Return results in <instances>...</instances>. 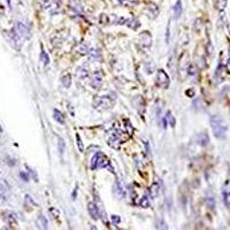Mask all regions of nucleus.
Masks as SVG:
<instances>
[{
    "instance_id": "obj_1",
    "label": "nucleus",
    "mask_w": 230,
    "mask_h": 230,
    "mask_svg": "<svg viewBox=\"0 0 230 230\" xmlns=\"http://www.w3.org/2000/svg\"><path fill=\"white\" fill-rule=\"evenodd\" d=\"M211 127H212L214 136H215L216 138L226 137L227 130H228V125H227L224 120H223L220 115H213V116L211 117Z\"/></svg>"
},
{
    "instance_id": "obj_2",
    "label": "nucleus",
    "mask_w": 230,
    "mask_h": 230,
    "mask_svg": "<svg viewBox=\"0 0 230 230\" xmlns=\"http://www.w3.org/2000/svg\"><path fill=\"white\" fill-rule=\"evenodd\" d=\"M110 168V159L107 158L104 153L98 152L95 154V156L91 160V169H103V168Z\"/></svg>"
},
{
    "instance_id": "obj_3",
    "label": "nucleus",
    "mask_w": 230,
    "mask_h": 230,
    "mask_svg": "<svg viewBox=\"0 0 230 230\" xmlns=\"http://www.w3.org/2000/svg\"><path fill=\"white\" fill-rule=\"evenodd\" d=\"M114 103V98H110L107 96H99L93 99V107L97 110H106L110 108Z\"/></svg>"
},
{
    "instance_id": "obj_4",
    "label": "nucleus",
    "mask_w": 230,
    "mask_h": 230,
    "mask_svg": "<svg viewBox=\"0 0 230 230\" xmlns=\"http://www.w3.org/2000/svg\"><path fill=\"white\" fill-rule=\"evenodd\" d=\"M14 32L20 37V39H28L30 38V30L25 24L21 23V22H18L15 24Z\"/></svg>"
},
{
    "instance_id": "obj_5",
    "label": "nucleus",
    "mask_w": 230,
    "mask_h": 230,
    "mask_svg": "<svg viewBox=\"0 0 230 230\" xmlns=\"http://www.w3.org/2000/svg\"><path fill=\"white\" fill-rule=\"evenodd\" d=\"M169 77L166 74V71L162 69H159L156 73V84L159 85L160 88L167 89L169 86Z\"/></svg>"
},
{
    "instance_id": "obj_6",
    "label": "nucleus",
    "mask_w": 230,
    "mask_h": 230,
    "mask_svg": "<svg viewBox=\"0 0 230 230\" xmlns=\"http://www.w3.org/2000/svg\"><path fill=\"white\" fill-rule=\"evenodd\" d=\"M88 212H89V214H90V216H91L93 220L100 219L99 208H98V206H97L93 202H90L88 204Z\"/></svg>"
},
{
    "instance_id": "obj_7",
    "label": "nucleus",
    "mask_w": 230,
    "mask_h": 230,
    "mask_svg": "<svg viewBox=\"0 0 230 230\" xmlns=\"http://www.w3.org/2000/svg\"><path fill=\"white\" fill-rule=\"evenodd\" d=\"M121 142H122V139H121L120 136L116 134H114L108 138V142L107 143H108V145H110V147H113V149H119V146L121 145Z\"/></svg>"
},
{
    "instance_id": "obj_8",
    "label": "nucleus",
    "mask_w": 230,
    "mask_h": 230,
    "mask_svg": "<svg viewBox=\"0 0 230 230\" xmlns=\"http://www.w3.org/2000/svg\"><path fill=\"white\" fill-rule=\"evenodd\" d=\"M101 84H103V76H101V74L96 73L93 75V77L91 78V85L95 89H98L101 86Z\"/></svg>"
},
{
    "instance_id": "obj_9",
    "label": "nucleus",
    "mask_w": 230,
    "mask_h": 230,
    "mask_svg": "<svg viewBox=\"0 0 230 230\" xmlns=\"http://www.w3.org/2000/svg\"><path fill=\"white\" fill-rule=\"evenodd\" d=\"M139 39H141V42H142V44L144 46H146V47H149V46H151V42H152V37H151V35H150L149 32L145 31L144 33H142V35L139 36Z\"/></svg>"
},
{
    "instance_id": "obj_10",
    "label": "nucleus",
    "mask_w": 230,
    "mask_h": 230,
    "mask_svg": "<svg viewBox=\"0 0 230 230\" xmlns=\"http://www.w3.org/2000/svg\"><path fill=\"white\" fill-rule=\"evenodd\" d=\"M197 143H198L200 146L208 145L209 137L207 136V134H205V132H202V134H199L198 136H197Z\"/></svg>"
},
{
    "instance_id": "obj_11",
    "label": "nucleus",
    "mask_w": 230,
    "mask_h": 230,
    "mask_svg": "<svg viewBox=\"0 0 230 230\" xmlns=\"http://www.w3.org/2000/svg\"><path fill=\"white\" fill-rule=\"evenodd\" d=\"M5 220L7 221L9 226H16V215L13 212L5 213Z\"/></svg>"
},
{
    "instance_id": "obj_12",
    "label": "nucleus",
    "mask_w": 230,
    "mask_h": 230,
    "mask_svg": "<svg viewBox=\"0 0 230 230\" xmlns=\"http://www.w3.org/2000/svg\"><path fill=\"white\" fill-rule=\"evenodd\" d=\"M53 117H54V120L60 124H64V122H66V120H64V115L61 113L60 110H53Z\"/></svg>"
},
{
    "instance_id": "obj_13",
    "label": "nucleus",
    "mask_w": 230,
    "mask_h": 230,
    "mask_svg": "<svg viewBox=\"0 0 230 230\" xmlns=\"http://www.w3.org/2000/svg\"><path fill=\"white\" fill-rule=\"evenodd\" d=\"M222 193H223V197H224V202H227V200L230 198V181H227L226 183H224L222 189Z\"/></svg>"
},
{
    "instance_id": "obj_14",
    "label": "nucleus",
    "mask_w": 230,
    "mask_h": 230,
    "mask_svg": "<svg viewBox=\"0 0 230 230\" xmlns=\"http://www.w3.org/2000/svg\"><path fill=\"white\" fill-rule=\"evenodd\" d=\"M76 75H77L78 79H85V78H88L89 76V70L88 69H85L84 67H79L76 70Z\"/></svg>"
},
{
    "instance_id": "obj_15",
    "label": "nucleus",
    "mask_w": 230,
    "mask_h": 230,
    "mask_svg": "<svg viewBox=\"0 0 230 230\" xmlns=\"http://www.w3.org/2000/svg\"><path fill=\"white\" fill-rule=\"evenodd\" d=\"M174 14H175V18H178L182 14V1L177 0V3L174 6Z\"/></svg>"
},
{
    "instance_id": "obj_16",
    "label": "nucleus",
    "mask_w": 230,
    "mask_h": 230,
    "mask_svg": "<svg viewBox=\"0 0 230 230\" xmlns=\"http://www.w3.org/2000/svg\"><path fill=\"white\" fill-rule=\"evenodd\" d=\"M37 226L40 229H46L47 228V220L44 215H39L37 219Z\"/></svg>"
},
{
    "instance_id": "obj_17",
    "label": "nucleus",
    "mask_w": 230,
    "mask_h": 230,
    "mask_svg": "<svg viewBox=\"0 0 230 230\" xmlns=\"http://www.w3.org/2000/svg\"><path fill=\"white\" fill-rule=\"evenodd\" d=\"M159 192H160V184L159 183H153V185L151 187V189H150V193H151V196H152L153 198H156V197H158Z\"/></svg>"
},
{
    "instance_id": "obj_18",
    "label": "nucleus",
    "mask_w": 230,
    "mask_h": 230,
    "mask_svg": "<svg viewBox=\"0 0 230 230\" xmlns=\"http://www.w3.org/2000/svg\"><path fill=\"white\" fill-rule=\"evenodd\" d=\"M61 83L64 85V88H69L71 84V76L70 74H64L62 77H61Z\"/></svg>"
},
{
    "instance_id": "obj_19",
    "label": "nucleus",
    "mask_w": 230,
    "mask_h": 230,
    "mask_svg": "<svg viewBox=\"0 0 230 230\" xmlns=\"http://www.w3.org/2000/svg\"><path fill=\"white\" fill-rule=\"evenodd\" d=\"M69 4H70L71 8L75 9L76 12H81L82 13V6H81V1L79 0H69Z\"/></svg>"
},
{
    "instance_id": "obj_20",
    "label": "nucleus",
    "mask_w": 230,
    "mask_h": 230,
    "mask_svg": "<svg viewBox=\"0 0 230 230\" xmlns=\"http://www.w3.org/2000/svg\"><path fill=\"white\" fill-rule=\"evenodd\" d=\"M115 193H116L117 197H120V198H122L124 196V190L123 188H122V185H121L120 183H116L115 184Z\"/></svg>"
},
{
    "instance_id": "obj_21",
    "label": "nucleus",
    "mask_w": 230,
    "mask_h": 230,
    "mask_svg": "<svg viewBox=\"0 0 230 230\" xmlns=\"http://www.w3.org/2000/svg\"><path fill=\"white\" fill-rule=\"evenodd\" d=\"M227 6V0H216V8L219 11H223Z\"/></svg>"
},
{
    "instance_id": "obj_22",
    "label": "nucleus",
    "mask_w": 230,
    "mask_h": 230,
    "mask_svg": "<svg viewBox=\"0 0 230 230\" xmlns=\"http://www.w3.org/2000/svg\"><path fill=\"white\" fill-rule=\"evenodd\" d=\"M40 59H42V61L45 64H49V62H50V58H49L47 53H46L44 50H42V53H40Z\"/></svg>"
},
{
    "instance_id": "obj_23",
    "label": "nucleus",
    "mask_w": 230,
    "mask_h": 230,
    "mask_svg": "<svg viewBox=\"0 0 230 230\" xmlns=\"http://www.w3.org/2000/svg\"><path fill=\"white\" fill-rule=\"evenodd\" d=\"M139 205L142 206V207H144V208H147V207H150V200L147 197H143L142 199H141V202H139Z\"/></svg>"
},
{
    "instance_id": "obj_24",
    "label": "nucleus",
    "mask_w": 230,
    "mask_h": 230,
    "mask_svg": "<svg viewBox=\"0 0 230 230\" xmlns=\"http://www.w3.org/2000/svg\"><path fill=\"white\" fill-rule=\"evenodd\" d=\"M58 146H59V152L61 153V154H64V142L62 138H59L58 139Z\"/></svg>"
},
{
    "instance_id": "obj_25",
    "label": "nucleus",
    "mask_w": 230,
    "mask_h": 230,
    "mask_svg": "<svg viewBox=\"0 0 230 230\" xmlns=\"http://www.w3.org/2000/svg\"><path fill=\"white\" fill-rule=\"evenodd\" d=\"M76 141H77V146H78V149H79V151L81 152H83L84 151V145H83V143H82V139L81 137H79V135H76Z\"/></svg>"
},
{
    "instance_id": "obj_26",
    "label": "nucleus",
    "mask_w": 230,
    "mask_h": 230,
    "mask_svg": "<svg viewBox=\"0 0 230 230\" xmlns=\"http://www.w3.org/2000/svg\"><path fill=\"white\" fill-rule=\"evenodd\" d=\"M78 52L81 54H85V53H89L90 51H89V47L86 45H81L78 47Z\"/></svg>"
},
{
    "instance_id": "obj_27",
    "label": "nucleus",
    "mask_w": 230,
    "mask_h": 230,
    "mask_svg": "<svg viewBox=\"0 0 230 230\" xmlns=\"http://www.w3.org/2000/svg\"><path fill=\"white\" fill-rule=\"evenodd\" d=\"M197 73V68H196L195 64H190V67H189V75H196Z\"/></svg>"
},
{
    "instance_id": "obj_28",
    "label": "nucleus",
    "mask_w": 230,
    "mask_h": 230,
    "mask_svg": "<svg viewBox=\"0 0 230 230\" xmlns=\"http://www.w3.org/2000/svg\"><path fill=\"white\" fill-rule=\"evenodd\" d=\"M110 219H112V221H113V224H115V226H116V224H119V223H120V221H121L120 216H117V215H112V216H110Z\"/></svg>"
},
{
    "instance_id": "obj_29",
    "label": "nucleus",
    "mask_w": 230,
    "mask_h": 230,
    "mask_svg": "<svg viewBox=\"0 0 230 230\" xmlns=\"http://www.w3.org/2000/svg\"><path fill=\"white\" fill-rule=\"evenodd\" d=\"M168 119H169L170 125H171V127H175V119H174V116L170 113H168Z\"/></svg>"
},
{
    "instance_id": "obj_30",
    "label": "nucleus",
    "mask_w": 230,
    "mask_h": 230,
    "mask_svg": "<svg viewBox=\"0 0 230 230\" xmlns=\"http://www.w3.org/2000/svg\"><path fill=\"white\" fill-rule=\"evenodd\" d=\"M207 204H208V207H211V208H214V206H215V202H214V199L213 198L207 199Z\"/></svg>"
},
{
    "instance_id": "obj_31",
    "label": "nucleus",
    "mask_w": 230,
    "mask_h": 230,
    "mask_svg": "<svg viewBox=\"0 0 230 230\" xmlns=\"http://www.w3.org/2000/svg\"><path fill=\"white\" fill-rule=\"evenodd\" d=\"M20 175H21V177H22V178H23V181H25V182H28V181H29L28 175H27V174H24V173H23V171H22V173L20 174Z\"/></svg>"
},
{
    "instance_id": "obj_32",
    "label": "nucleus",
    "mask_w": 230,
    "mask_h": 230,
    "mask_svg": "<svg viewBox=\"0 0 230 230\" xmlns=\"http://www.w3.org/2000/svg\"><path fill=\"white\" fill-rule=\"evenodd\" d=\"M185 93H187L188 96H195V91H193V90H191V91H190V90H188V91L185 92Z\"/></svg>"
},
{
    "instance_id": "obj_33",
    "label": "nucleus",
    "mask_w": 230,
    "mask_h": 230,
    "mask_svg": "<svg viewBox=\"0 0 230 230\" xmlns=\"http://www.w3.org/2000/svg\"><path fill=\"white\" fill-rule=\"evenodd\" d=\"M117 1H119V3H121V4H125L128 0H117Z\"/></svg>"
},
{
    "instance_id": "obj_34",
    "label": "nucleus",
    "mask_w": 230,
    "mask_h": 230,
    "mask_svg": "<svg viewBox=\"0 0 230 230\" xmlns=\"http://www.w3.org/2000/svg\"><path fill=\"white\" fill-rule=\"evenodd\" d=\"M228 64H229V66H230V59H229V61H228Z\"/></svg>"
},
{
    "instance_id": "obj_35",
    "label": "nucleus",
    "mask_w": 230,
    "mask_h": 230,
    "mask_svg": "<svg viewBox=\"0 0 230 230\" xmlns=\"http://www.w3.org/2000/svg\"><path fill=\"white\" fill-rule=\"evenodd\" d=\"M229 176H230V168H229Z\"/></svg>"
}]
</instances>
